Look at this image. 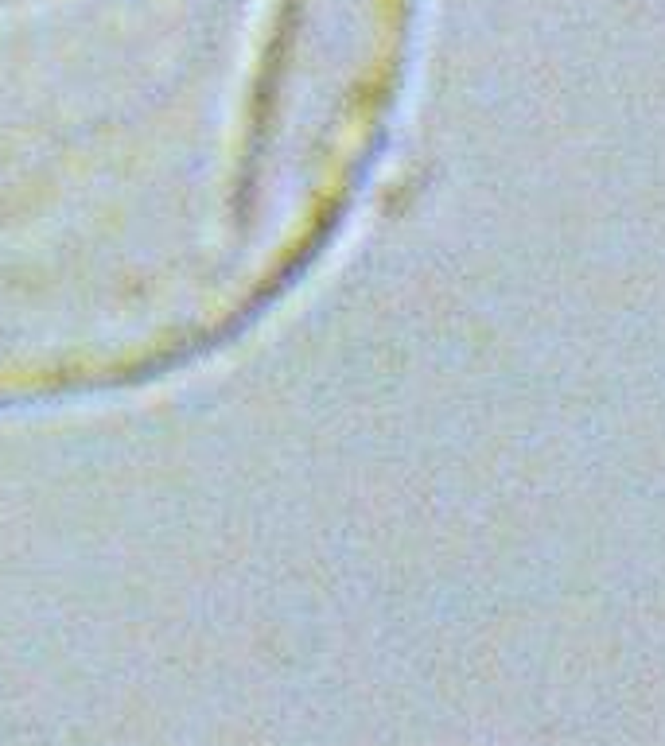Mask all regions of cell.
Masks as SVG:
<instances>
[{"mask_svg": "<svg viewBox=\"0 0 665 746\" xmlns=\"http://www.w3.org/2000/svg\"><path fill=\"white\" fill-rule=\"evenodd\" d=\"M347 0H0V389L133 370L315 214Z\"/></svg>", "mask_w": 665, "mask_h": 746, "instance_id": "6da1fadb", "label": "cell"}]
</instances>
